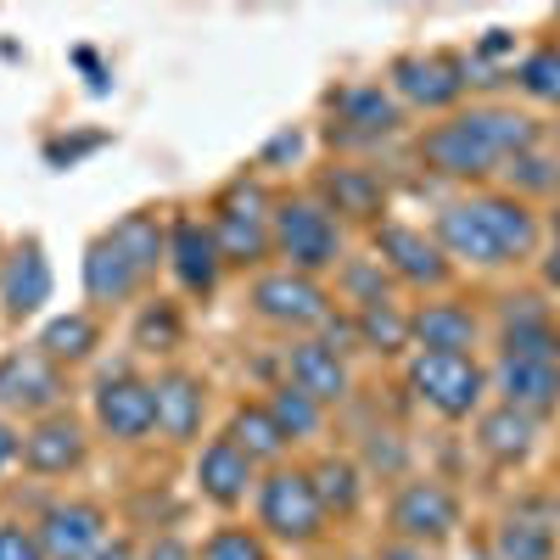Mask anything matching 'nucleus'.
<instances>
[{
	"label": "nucleus",
	"mask_w": 560,
	"mask_h": 560,
	"mask_svg": "<svg viewBox=\"0 0 560 560\" xmlns=\"http://www.w3.org/2000/svg\"><path fill=\"white\" fill-rule=\"evenodd\" d=\"M382 560H427V555H420L415 544H387V549H382Z\"/></svg>",
	"instance_id": "a19ab883"
},
{
	"label": "nucleus",
	"mask_w": 560,
	"mask_h": 560,
	"mask_svg": "<svg viewBox=\"0 0 560 560\" xmlns=\"http://www.w3.org/2000/svg\"><path fill=\"white\" fill-rule=\"evenodd\" d=\"M393 527L404 544H438L459 527V504L443 482H404L398 499H393Z\"/></svg>",
	"instance_id": "9b49d317"
},
{
	"label": "nucleus",
	"mask_w": 560,
	"mask_h": 560,
	"mask_svg": "<svg viewBox=\"0 0 560 560\" xmlns=\"http://www.w3.org/2000/svg\"><path fill=\"white\" fill-rule=\"evenodd\" d=\"M202 560H264V544H258L247 527H224V533L208 538Z\"/></svg>",
	"instance_id": "e433bc0d"
},
{
	"label": "nucleus",
	"mask_w": 560,
	"mask_h": 560,
	"mask_svg": "<svg viewBox=\"0 0 560 560\" xmlns=\"http://www.w3.org/2000/svg\"><path fill=\"white\" fill-rule=\"evenodd\" d=\"M376 253H382V269L404 287H443L448 280V253L438 247V236L415 224H376Z\"/></svg>",
	"instance_id": "6e6552de"
},
{
	"label": "nucleus",
	"mask_w": 560,
	"mask_h": 560,
	"mask_svg": "<svg viewBox=\"0 0 560 560\" xmlns=\"http://www.w3.org/2000/svg\"><path fill=\"white\" fill-rule=\"evenodd\" d=\"M84 459V432L73 427L68 415H45L39 427L23 438V465L39 477H62L73 471V465Z\"/></svg>",
	"instance_id": "412c9836"
},
{
	"label": "nucleus",
	"mask_w": 560,
	"mask_h": 560,
	"mask_svg": "<svg viewBox=\"0 0 560 560\" xmlns=\"http://www.w3.org/2000/svg\"><path fill=\"white\" fill-rule=\"evenodd\" d=\"M409 342H420V353H471L477 314L465 303H427L409 314Z\"/></svg>",
	"instance_id": "f3484780"
},
{
	"label": "nucleus",
	"mask_w": 560,
	"mask_h": 560,
	"mask_svg": "<svg viewBox=\"0 0 560 560\" xmlns=\"http://www.w3.org/2000/svg\"><path fill=\"white\" fill-rule=\"evenodd\" d=\"M174 342H179L174 308H147V319H140V348H174Z\"/></svg>",
	"instance_id": "4c0bfd02"
},
{
	"label": "nucleus",
	"mask_w": 560,
	"mask_h": 560,
	"mask_svg": "<svg viewBox=\"0 0 560 560\" xmlns=\"http://www.w3.org/2000/svg\"><path fill=\"white\" fill-rule=\"evenodd\" d=\"M488 387L499 393V404L544 420L560 409V359H499Z\"/></svg>",
	"instance_id": "1a4fd4ad"
},
{
	"label": "nucleus",
	"mask_w": 560,
	"mask_h": 560,
	"mask_svg": "<svg viewBox=\"0 0 560 560\" xmlns=\"http://www.w3.org/2000/svg\"><path fill=\"white\" fill-rule=\"evenodd\" d=\"M18 454H23V438L7 427V420H0V471H7V465H12Z\"/></svg>",
	"instance_id": "ea45409f"
},
{
	"label": "nucleus",
	"mask_w": 560,
	"mask_h": 560,
	"mask_svg": "<svg viewBox=\"0 0 560 560\" xmlns=\"http://www.w3.org/2000/svg\"><path fill=\"white\" fill-rule=\"evenodd\" d=\"M96 420L102 432L118 443H140L158 427V387L152 382H135V376H107L96 393Z\"/></svg>",
	"instance_id": "f8f14e48"
},
{
	"label": "nucleus",
	"mask_w": 560,
	"mask_h": 560,
	"mask_svg": "<svg viewBox=\"0 0 560 560\" xmlns=\"http://www.w3.org/2000/svg\"><path fill=\"white\" fill-rule=\"evenodd\" d=\"M287 370H292V387H303L319 409L348 398V364H342L337 348H325V342H292L287 348Z\"/></svg>",
	"instance_id": "a211bd4d"
},
{
	"label": "nucleus",
	"mask_w": 560,
	"mask_h": 560,
	"mask_svg": "<svg viewBox=\"0 0 560 560\" xmlns=\"http://www.w3.org/2000/svg\"><path fill=\"white\" fill-rule=\"evenodd\" d=\"M253 308L269 325H287V331H303V325H325L331 319V298L314 275L298 269H269L253 280Z\"/></svg>",
	"instance_id": "39448f33"
},
{
	"label": "nucleus",
	"mask_w": 560,
	"mask_h": 560,
	"mask_svg": "<svg viewBox=\"0 0 560 560\" xmlns=\"http://www.w3.org/2000/svg\"><path fill=\"white\" fill-rule=\"evenodd\" d=\"M504 174H510V185H516V197L522 191H560V163H549V158H538V152H522V158H510L504 163Z\"/></svg>",
	"instance_id": "c9c22d12"
},
{
	"label": "nucleus",
	"mask_w": 560,
	"mask_h": 560,
	"mask_svg": "<svg viewBox=\"0 0 560 560\" xmlns=\"http://www.w3.org/2000/svg\"><path fill=\"white\" fill-rule=\"evenodd\" d=\"M477 213H482V224H488V236H493V247H499L504 264L538 253V236H544L538 213H533L516 191H482V197H477Z\"/></svg>",
	"instance_id": "4468645a"
},
{
	"label": "nucleus",
	"mask_w": 560,
	"mask_h": 560,
	"mask_svg": "<svg viewBox=\"0 0 560 560\" xmlns=\"http://www.w3.org/2000/svg\"><path fill=\"white\" fill-rule=\"evenodd\" d=\"M325 510H353L359 504V465L353 459H319V471L308 477Z\"/></svg>",
	"instance_id": "72a5a7b5"
},
{
	"label": "nucleus",
	"mask_w": 560,
	"mask_h": 560,
	"mask_svg": "<svg viewBox=\"0 0 560 560\" xmlns=\"http://www.w3.org/2000/svg\"><path fill=\"white\" fill-rule=\"evenodd\" d=\"M522 152H538V124L510 107H471L420 135V163L448 179H488Z\"/></svg>",
	"instance_id": "f257e3e1"
},
{
	"label": "nucleus",
	"mask_w": 560,
	"mask_h": 560,
	"mask_svg": "<svg viewBox=\"0 0 560 560\" xmlns=\"http://www.w3.org/2000/svg\"><path fill=\"white\" fill-rule=\"evenodd\" d=\"M342 287L353 292V303H359V308L393 303V298H387V269H382V258H348V269H342Z\"/></svg>",
	"instance_id": "f704fd0d"
},
{
	"label": "nucleus",
	"mask_w": 560,
	"mask_h": 560,
	"mask_svg": "<svg viewBox=\"0 0 560 560\" xmlns=\"http://www.w3.org/2000/svg\"><path fill=\"white\" fill-rule=\"evenodd\" d=\"M353 337H359V348H376V353H404V348H409V314H404L398 303L359 308V314H353Z\"/></svg>",
	"instance_id": "cd10ccee"
},
{
	"label": "nucleus",
	"mask_w": 560,
	"mask_h": 560,
	"mask_svg": "<svg viewBox=\"0 0 560 560\" xmlns=\"http://www.w3.org/2000/svg\"><path fill=\"white\" fill-rule=\"evenodd\" d=\"M409 387L420 393V404H432L443 420H465L477 415L488 398V370L471 353H420L409 359Z\"/></svg>",
	"instance_id": "7ed1b4c3"
},
{
	"label": "nucleus",
	"mask_w": 560,
	"mask_h": 560,
	"mask_svg": "<svg viewBox=\"0 0 560 560\" xmlns=\"http://www.w3.org/2000/svg\"><path fill=\"white\" fill-rule=\"evenodd\" d=\"M62 382L45 353H7L0 359V409H51Z\"/></svg>",
	"instance_id": "2eb2a0df"
},
{
	"label": "nucleus",
	"mask_w": 560,
	"mask_h": 560,
	"mask_svg": "<svg viewBox=\"0 0 560 560\" xmlns=\"http://www.w3.org/2000/svg\"><path fill=\"white\" fill-rule=\"evenodd\" d=\"M331 107H337V129L331 135H342V140H387L404 124L398 96H387L382 84H348V90L331 96Z\"/></svg>",
	"instance_id": "ddd939ff"
},
{
	"label": "nucleus",
	"mask_w": 560,
	"mask_h": 560,
	"mask_svg": "<svg viewBox=\"0 0 560 560\" xmlns=\"http://www.w3.org/2000/svg\"><path fill=\"white\" fill-rule=\"evenodd\" d=\"M516 84L527 90L533 102H544V107H560V45H538L533 57H522V68H516Z\"/></svg>",
	"instance_id": "473e14b6"
},
{
	"label": "nucleus",
	"mask_w": 560,
	"mask_h": 560,
	"mask_svg": "<svg viewBox=\"0 0 560 560\" xmlns=\"http://www.w3.org/2000/svg\"><path fill=\"white\" fill-rule=\"evenodd\" d=\"M549 230H555V247H560V208H555V219H549Z\"/></svg>",
	"instance_id": "c03bdc74"
},
{
	"label": "nucleus",
	"mask_w": 560,
	"mask_h": 560,
	"mask_svg": "<svg viewBox=\"0 0 560 560\" xmlns=\"http://www.w3.org/2000/svg\"><path fill=\"white\" fill-rule=\"evenodd\" d=\"M107 560H129V555H124V549H113V555H107Z\"/></svg>",
	"instance_id": "a18cd8bd"
},
{
	"label": "nucleus",
	"mask_w": 560,
	"mask_h": 560,
	"mask_svg": "<svg viewBox=\"0 0 560 560\" xmlns=\"http://www.w3.org/2000/svg\"><path fill=\"white\" fill-rule=\"evenodd\" d=\"M230 443H236V448L258 465V459H280L292 438L275 427L269 404H242V409H236V427H230Z\"/></svg>",
	"instance_id": "bb28decb"
},
{
	"label": "nucleus",
	"mask_w": 560,
	"mask_h": 560,
	"mask_svg": "<svg viewBox=\"0 0 560 560\" xmlns=\"http://www.w3.org/2000/svg\"><path fill=\"white\" fill-rule=\"evenodd\" d=\"M90 348H96V319L90 314H62V319H51L39 331V353L45 359H90Z\"/></svg>",
	"instance_id": "c85d7f7f"
},
{
	"label": "nucleus",
	"mask_w": 560,
	"mask_h": 560,
	"mask_svg": "<svg viewBox=\"0 0 560 560\" xmlns=\"http://www.w3.org/2000/svg\"><path fill=\"white\" fill-rule=\"evenodd\" d=\"M0 560H45L39 533H28L18 522H0Z\"/></svg>",
	"instance_id": "58836bf2"
},
{
	"label": "nucleus",
	"mask_w": 560,
	"mask_h": 560,
	"mask_svg": "<svg viewBox=\"0 0 560 560\" xmlns=\"http://www.w3.org/2000/svg\"><path fill=\"white\" fill-rule=\"evenodd\" d=\"M269 415H275V427L298 443V438H314V432H319V415H325V409H319L303 387H292V382H287V387H275Z\"/></svg>",
	"instance_id": "7c9ffc66"
},
{
	"label": "nucleus",
	"mask_w": 560,
	"mask_h": 560,
	"mask_svg": "<svg viewBox=\"0 0 560 560\" xmlns=\"http://www.w3.org/2000/svg\"><path fill=\"white\" fill-rule=\"evenodd\" d=\"M258 522L275 538H292V544L314 538L319 522H325V504H319L308 471H269L258 482Z\"/></svg>",
	"instance_id": "423d86ee"
},
{
	"label": "nucleus",
	"mask_w": 560,
	"mask_h": 560,
	"mask_svg": "<svg viewBox=\"0 0 560 560\" xmlns=\"http://www.w3.org/2000/svg\"><path fill=\"white\" fill-rule=\"evenodd\" d=\"M269 197L258 185H230V197L219 202V219H213V236H219V253L224 264H264L275 253L269 242Z\"/></svg>",
	"instance_id": "20e7f679"
},
{
	"label": "nucleus",
	"mask_w": 560,
	"mask_h": 560,
	"mask_svg": "<svg viewBox=\"0 0 560 560\" xmlns=\"http://www.w3.org/2000/svg\"><path fill=\"white\" fill-rule=\"evenodd\" d=\"M168 264L179 275V287L191 292V298H208L219 287V269H224V253H219V236H213V224L191 219V213H179L174 230H168Z\"/></svg>",
	"instance_id": "9d476101"
},
{
	"label": "nucleus",
	"mask_w": 560,
	"mask_h": 560,
	"mask_svg": "<svg viewBox=\"0 0 560 560\" xmlns=\"http://www.w3.org/2000/svg\"><path fill=\"white\" fill-rule=\"evenodd\" d=\"M0 303H7L12 319L34 314L39 303H51V264H45L39 247H23V253L7 264V275H0Z\"/></svg>",
	"instance_id": "393cba45"
},
{
	"label": "nucleus",
	"mask_w": 560,
	"mask_h": 560,
	"mask_svg": "<svg viewBox=\"0 0 560 560\" xmlns=\"http://www.w3.org/2000/svg\"><path fill=\"white\" fill-rule=\"evenodd\" d=\"M438 247H443L448 258L477 264V269L504 264V258H499V247H493V236H488V224H482V213H477V197L448 202V208L438 213Z\"/></svg>",
	"instance_id": "6ab92c4d"
},
{
	"label": "nucleus",
	"mask_w": 560,
	"mask_h": 560,
	"mask_svg": "<svg viewBox=\"0 0 560 560\" xmlns=\"http://www.w3.org/2000/svg\"><path fill=\"white\" fill-rule=\"evenodd\" d=\"M499 560H555V533L544 522L510 516L499 527Z\"/></svg>",
	"instance_id": "2f4dec72"
},
{
	"label": "nucleus",
	"mask_w": 560,
	"mask_h": 560,
	"mask_svg": "<svg viewBox=\"0 0 560 560\" xmlns=\"http://www.w3.org/2000/svg\"><path fill=\"white\" fill-rule=\"evenodd\" d=\"M319 202L331 208V213H342V219H364V224H376L387 213L382 179L370 174V168H353V163H342V168H331V174L319 179Z\"/></svg>",
	"instance_id": "aec40b11"
},
{
	"label": "nucleus",
	"mask_w": 560,
	"mask_h": 560,
	"mask_svg": "<svg viewBox=\"0 0 560 560\" xmlns=\"http://www.w3.org/2000/svg\"><path fill=\"white\" fill-rule=\"evenodd\" d=\"M544 280H549V287H560V247L549 253V264H544Z\"/></svg>",
	"instance_id": "37998d69"
},
{
	"label": "nucleus",
	"mask_w": 560,
	"mask_h": 560,
	"mask_svg": "<svg viewBox=\"0 0 560 560\" xmlns=\"http://www.w3.org/2000/svg\"><path fill=\"white\" fill-rule=\"evenodd\" d=\"M269 242L298 275H319L342 264V224L319 197H287L269 208Z\"/></svg>",
	"instance_id": "f03ea898"
},
{
	"label": "nucleus",
	"mask_w": 560,
	"mask_h": 560,
	"mask_svg": "<svg viewBox=\"0 0 560 560\" xmlns=\"http://www.w3.org/2000/svg\"><path fill=\"white\" fill-rule=\"evenodd\" d=\"M140 280L147 275L135 269V258L113 236H102L96 247L84 253V292H90V303H124V298H135Z\"/></svg>",
	"instance_id": "4be33fe9"
},
{
	"label": "nucleus",
	"mask_w": 560,
	"mask_h": 560,
	"mask_svg": "<svg viewBox=\"0 0 560 560\" xmlns=\"http://www.w3.org/2000/svg\"><path fill=\"white\" fill-rule=\"evenodd\" d=\"M152 387H158V427H163L174 443L197 438L202 409H208L202 382H197V376H185V370H168V376H163V382H152Z\"/></svg>",
	"instance_id": "b1692460"
},
{
	"label": "nucleus",
	"mask_w": 560,
	"mask_h": 560,
	"mask_svg": "<svg viewBox=\"0 0 560 560\" xmlns=\"http://www.w3.org/2000/svg\"><path fill=\"white\" fill-rule=\"evenodd\" d=\"M107 236L135 258V269H140V275H152V269H158V258H163V230H158V219H152V213H129V219H118V224L107 230Z\"/></svg>",
	"instance_id": "c756f323"
},
{
	"label": "nucleus",
	"mask_w": 560,
	"mask_h": 560,
	"mask_svg": "<svg viewBox=\"0 0 560 560\" xmlns=\"http://www.w3.org/2000/svg\"><path fill=\"white\" fill-rule=\"evenodd\" d=\"M465 68L443 51H427V57H398L393 62V96L398 107H420V113H448L459 96H465Z\"/></svg>",
	"instance_id": "0eeeda50"
},
{
	"label": "nucleus",
	"mask_w": 560,
	"mask_h": 560,
	"mask_svg": "<svg viewBox=\"0 0 560 560\" xmlns=\"http://www.w3.org/2000/svg\"><path fill=\"white\" fill-rule=\"evenodd\" d=\"M197 482H202V493H208L213 504H242V499L253 493V459L230 443V438H219V443H208L202 459H197Z\"/></svg>",
	"instance_id": "5701e85b"
},
{
	"label": "nucleus",
	"mask_w": 560,
	"mask_h": 560,
	"mask_svg": "<svg viewBox=\"0 0 560 560\" xmlns=\"http://www.w3.org/2000/svg\"><path fill=\"white\" fill-rule=\"evenodd\" d=\"M533 427H538L533 415L499 404V409L482 415V427H477V432H482V448H488L499 465H510V459H527V448H533Z\"/></svg>",
	"instance_id": "a878e982"
},
{
	"label": "nucleus",
	"mask_w": 560,
	"mask_h": 560,
	"mask_svg": "<svg viewBox=\"0 0 560 560\" xmlns=\"http://www.w3.org/2000/svg\"><path fill=\"white\" fill-rule=\"evenodd\" d=\"M152 560H191V555H185V549H179L174 538H163V544L152 549Z\"/></svg>",
	"instance_id": "79ce46f5"
},
{
	"label": "nucleus",
	"mask_w": 560,
	"mask_h": 560,
	"mask_svg": "<svg viewBox=\"0 0 560 560\" xmlns=\"http://www.w3.org/2000/svg\"><path fill=\"white\" fill-rule=\"evenodd\" d=\"M102 544V510L96 504H57L39 522V549L45 560H90Z\"/></svg>",
	"instance_id": "dca6fc26"
}]
</instances>
